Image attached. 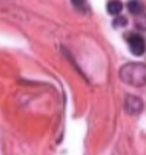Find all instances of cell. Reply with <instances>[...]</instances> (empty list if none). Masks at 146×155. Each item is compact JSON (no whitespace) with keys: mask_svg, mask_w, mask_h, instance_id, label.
Masks as SVG:
<instances>
[{"mask_svg":"<svg viewBox=\"0 0 146 155\" xmlns=\"http://www.w3.org/2000/svg\"><path fill=\"white\" fill-rule=\"evenodd\" d=\"M121 78L134 86L146 84V66L140 63H132V64L124 66L121 71Z\"/></svg>","mask_w":146,"mask_h":155,"instance_id":"1","label":"cell"},{"mask_svg":"<svg viewBox=\"0 0 146 155\" xmlns=\"http://www.w3.org/2000/svg\"><path fill=\"white\" fill-rule=\"evenodd\" d=\"M128 45H129V49L132 54L135 55H141L144 51H146V41L141 35L138 34H131L128 35Z\"/></svg>","mask_w":146,"mask_h":155,"instance_id":"2","label":"cell"},{"mask_svg":"<svg viewBox=\"0 0 146 155\" xmlns=\"http://www.w3.org/2000/svg\"><path fill=\"white\" fill-rule=\"evenodd\" d=\"M141 101L138 100V98H135V97H128V100H126V110L128 112H131V114H137V112H140L141 110Z\"/></svg>","mask_w":146,"mask_h":155,"instance_id":"3","label":"cell"},{"mask_svg":"<svg viewBox=\"0 0 146 155\" xmlns=\"http://www.w3.org/2000/svg\"><path fill=\"white\" fill-rule=\"evenodd\" d=\"M126 6H128L129 12L131 14H135V15H138V14H141L144 11V5L140 2V0H129Z\"/></svg>","mask_w":146,"mask_h":155,"instance_id":"4","label":"cell"},{"mask_svg":"<svg viewBox=\"0 0 146 155\" xmlns=\"http://www.w3.org/2000/svg\"><path fill=\"white\" fill-rule=\"evenodd\" d=\"M106 9H108L109 14L117 15V14L121 12V9H123V3L120 2V0H111V2H108V5H106Z\"/></svg>","mask_w":146,"mask_h":155,"instance_id":"5","label":"cell"},{"mask_svg":"<svg viewBox=\"0 0 146 155\" xmlns=\"http://www.w3.org/2000/svg\"><path fill=\"white\" fill-rule=\"evenodd\" d=\"M126 25H128L126 17H117L114 20V26H126Z\"/></svg>","mask_w":146,"mask_h":155,"instance_id":"6","label":"cell"},{"mask_svg":"<svg viewBox=\"0 0 146 155\" xmlns=\"http://www.w3.org/2000/svg\"><path fill=\"white\" fill-rule=\"evenodd\" d=\"M71 2H72V5H75V6H81L83 3L86 2V0H71Z\"/></svg>","mask_w":146,"mask_h":155,"instance_id":"7","label":"cell"}]
</instances>
